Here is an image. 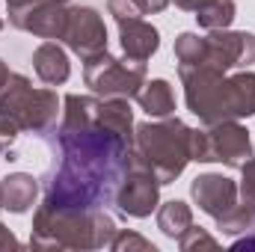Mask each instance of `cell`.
Segmentation results:
<instances>
[{
    "instance_id": "6da1fadb",
    "label": "cell",
    "mask_w": 255,
    "mask_h": 252,
    "mask_svg": "<svg viewBox=\"0 0 255 252\" xmlns=\"http://www.w3.org/2000/svg\"><path fill=\"white\" fill-rule=\"evenodd\" d=\"M101 101V98H98ZM98 113V110H95ZM60 160L45 175V202L57 208H107L130 166V139L92 122H60Z\"/></svg>"
},
{
    "instance_id": "7a4b0ae2",
    "label": "cell",
    "mask_w": 255,
    "mask_h": 252,
    "mask_svg": "<svg viewBox=\"0 0 255 252\" xmlns=\"http://www.w3.org/2000/svg\"><path fill=\"white\" fill-rule=\"evenodd\" d=\"M181 83L190 113H196L205 125L255 116V74L247 68L226 77L220 68L199 65L181 71Z\"/></svg>"
},
{
    "instance_id": "3957f363",
    "label": "cell",
    "mask_w": 255,
    "mask_h": 252,
    "mask_svg": "<svg viewBox=\"0 0 255 252\" xmlns=\"http://www.w3.org/2000/svg\"><path fill=\"white\" fill-rule=\"evenodd\" d=\"M116 220L104 211L57 208L42 202L33 217L30 247L36 250H101L116 238Z\"/></svg>"
},
{
    "instance_id": "277c9868",
    "label": "cell",
    "mask_w": 255,
    "mask_h": 252,
    "mask_svg": "<svg viewBox=\"0 0 255 252\" xmlns=\"http://www.w3.org/2000/svg\"><path fill=\"white\" fill-rule=\"evenodd\" d=\"M190 133L193 127L175 116L142 122L133 127L130 163L154 172L160 184H172L190 163Z\"/></svg>"
},
{
    "instance_id": "5b68a950",
    "label": "cell",
    "mask_w": 255,
    "mask_h": 252,
    "mask_svg": "<svg viewBox=\"0 0 255 252\" xmlns=\"http://www.w3.org/2000/svg\"><path fill=\"white\" fill-rule=\"evenodd\" d=\"M60 98L54 89H33L30 77L9 74L0 86V119H6L18 133L48 136L57 127Z\"/></svg>"
},
{
    "instance_id": "8992f818",
    "label": "cell",
    "mask_w": 255,
    "mask_h": 252,
    "mask_svg": "<svg viewBox=\"0 0 255 252\" xmlns=\"http://www.w3.org/2000/svg\"><path fill=\"white\" fill-rule=\"evenodd\" d=\"M253 157V142L247 127L232 122H214V125L196 127L190 133V160L199 163H226L232 169H241Z\"/></svg>"
},
{
    "instance_id": "52a82bcc",
    "label": "cell",
    "mask_w": 255,
    "mask_h": 252,
    "mask_svg": "<svg viewBox=\"0 0 255 252\" xmlns=\"http://www.w3.org/2000/svg\"><path fill=\"white\" fill-rule=\"evenodd\" d=\"M83 80L98 98H136L145 83V63L119 60L104 51L83 60Z\"/></svg>"
},
{
    "instance_id": "ba28073f",
    "label": "cell",
    "mask_w": 255,
    "mask_h": 252,
    "mask_svg": "<svg viewBox=\"0 0 255 252\" xmlns=\"http://www.w3.org/2000/svg\"><path fill=\"white\" fill-rule=\"evenodd\" d=\"M9 24L18 30H27L39 39H63L68 9L60 0H6Z\"/></svg>"
},
{
    "instance_id": "9c48e42d",
    "label": "cell",
    "mask_w": 255,
    "mask_h": 252,
    "mask_svg": "<svg viewBox=\"0 0 255 252\" xmlns=\"http://www.w3.org/2000/svg\"><path fill=\"white\" fill-rule=\"evenodd\" d=\"M255 63V33L247 30H211L205 36V65L232 71Z\"/></svg>"
},
{
    "instance_id": "30bf717a",
    "label": "cell",
    "mask_w": 255,
    "mask_h": 252,
    "mask_svg": "<svg viewBox=\"0 0 255 252\" xmlns=\"http://www.w3.org/2000/svg\"><path fill=\"white\" fill-rule=\"evenodd\" d=\"M157 199H160V181L154 178V172L130 163L119 190H116L113 205H119V211L125 217L142 220V217H151V211L157 208Z\"/></svg>"
},
{
    "instance_id": "8fae6325",
    "label": "cell",
    "mask_w": 255,
    "mask_h": 252,
    "mask_svg": "<svg viewBox=\"0 0 255 252\" xmlns=\"http://www.w3.org/2000/svg\"><path fill=\"white\" fill-rule=\"evenodd\" d=\"M63 39L80 60H89L95 54H104L107 51V27H104V18L92 6H71L68 9V21H65Z\"/></svg>"
},
{
    "instance_id": "7c38bea8",
    "label": "cell",
    "mask_w": 255,
    "mask_h": 252,
    "mask_svg": "<svg viewBox=\"0 0 255 252\" xmlns=\"http://www.w3.org/2000/svg\"><path fill=\"white\" fill-rule=\"evenodd\" d=\"M190 196L214 223L223 220V217H229V214L241 205L238 181H232V178H226V175H220V172H205V175L193 178Z\"/></svg>"
},
{
    "instance_id": "4fadbf2b",
    "label": "cell",
    "mask_w": 255,
    "mask_h": 252,
    "mask_svg": "<svg viewBox=\"0 0 255 252\" xmlns=\"http://www.w3.org/2000/svg\"><path fill=\"white\" fill-rule=\"evenodd\" d=\"M116 24H119V39H122V51H125V57L139 60V63L151 60V54L160 48V33H157L148 21H142L139 15L119 18Z\"/></svg>"
},
{
    "instance_id": "5bb4252c",
    "label": "cell",
    "mask_w": 255,
    "mask_h": 252,
    "mask_svg": "<svg viewBox=\"0 0 255 252\" xmlns=\"http://www.w3.org/2000/svg\"><path fill=\"white\" fill-rule=\"evenodd\" d=\"M33 68H36V77L48 86H60L68 80L71 74V65H68V57L65 51L57 45V42H42L36 51H33Z\"/></svg>"
},
{
    "instance_id": "9a60e30c",
    "label": "cell",
    "mask_w": 255,
    "mask_h": 252,
    "mask_svg": "<svg viewBox=\"0 0 255 252\" xmlns=\"http://www.w3.org/2000/svg\"><path fill=\"white\" fill-rule=\"evenodd\" d=\"M136 104L139 110H145L151 119H166L175 113V92L169 86V80H145L142 89L136 92Z\"/></svg>"
},
{
    "instance_id": "2e32d148",
    "label": "cell",
    "mask_w": 255,
    "mask_h": 252,
    "mask_svg": "<svg viewBox=\"0 0 255 252\" xmlns=\"http://www.w3.org/2000/svg\"><path fill=\"white\" fill-rule=\"evenodd\" d=\"M0 190H3V208L12 214H24L39 196V181L27 172H12L9 178L0 181Z\"/></svg>"
},
{
    "instance_id": "e0dca14e",
    "label": "cell",
    "mask_w": 255,
    "mask_h": 252,
    "mask_svg": "<svg viewBox=\"0 0 255 252\" xmlns=\"http://www.w3.org/2000/svg\"><path fill=\"white\" fill-rule=\"evenodd\" d=\"M190 226H193V211H190L187 202L172 199V202H163V205H160V211H157V229H160L166 238L178 241Z\"/></svg>"
},
{
    "instance_id": "ac0fdd59",
    "label": "cell",
    "mask_w": 255,
    "mask_h": 252,
    "mask_svg": "<svg viewBox=\"0 0 255 252\" xmlns=\"http://www.w3.org/2000/svg\"><path fill=\"white\" fill-rule=\"evenodd\" d=\"M235 15H238L235 0H211L208 6H202L196 12V21L205 30H226V27H232Z\"/></svg>"
},
{
    "instance_id": "d6986e66",
    "label": "cell",
    "mask_w": 255,
    "mask_h": 252,
    "mask_svg": "<svg viewBox=\"0 0 255 252\" xmlns=\"http://www.w3.org/2000/svg\"><path fill=\"white\" fill-rule=\"evenodd\" d=\"M178 247H181V252H193V250H217L220 244L205 232V229H196V226H190L181 238H178Z\"/></svg>"
},
{
    "instance_id": "ffe728a7",
    "label": "cell",
    "mask_w": 255,
    "mask_h": 252,
    "mask_svg": "<svg viewBox=\"0 0 255 252\" xmlns=\"http://www.w3.org/2000/svg\"><path fill=\"white\" fill-rule=\"evenodd\" d=\"M241 184H238V196H241V205H247L250 211H255V157H250L244 166H241Z\"/></svg>"
},
{
    "instance_id": "44dd1931",
    "label": "cell",
    "mask_w": 255,
    "mask_h": 252,
    "mask_svg": "<svg viewBox=\"0 0 255 252\" xmlns=\"http://www.w3.org/2000/svg\"><path fill=\"white\" fill-rule=\"evenodd\" d=\"M110 250L116 252H130V250H139V252H154V244L151 241H145V238H139V235H133V232H116V238H113V244H110Z\"/></svg>"
},
{
    "instance_id": "7402d4cb",
    "label": "cell",
    "mask_w": 255,
    "mask_h": 252,
    "mask_svg": "<svg viewBox=\"0 0 255 252\" xmlns=\"http://www.w3.org/2000/svg\"><path fill=\"white\" fill-rule=\"evenodd\" d=\"M107 9H110V15H113L116 21H119V18H130V15H142L133 0H107Z\"/></svg>"
},
{
    "instance_id": "603a6c76",
    "label": "cell",
    "mask_w": 255,
    "mask_h": 252,
    "mask_svg": "<svg viewBox=\"0 0 255 252\" xmlns=\"http://www.w3.org/2000/svg\"><path fill=\"white\" fill-rule=\"evenodd\" d=\"M15 136H18V130L9 125L6 119H0V157H3V151L12 145V139H15Z\"/></svg>"
},
{
    "instance_id": "cb8c5ba5",
    "label": "cell",
    "mask_w": 255,
    "mask_h": 252,
    "mask_svg": "<svg viewBox=\"0 0 255 252\" xmlns=\"http://www.w3.org/2000/svg\"><path fill=\"white\" fill-rule=\"evenodd\" d=\"M136 6H139V12L142 15H154V12H163L172 0H133Z\"/></svg>"
},
{
    "instance_id": "d4e9b609",
    "label": "cell",
    "mask_w": 255,
    "mask_h": 252,
    "mask_svg": "<svg viewBox=\"0 0 255 252\" xmlns=\"http://www.w3.org/2000/svg\"><path fill=\"white\" fill-rule=\"evenodd\" d=\"M232 250H255V223L244 232V238H241V241H235V244H232Z\"/></svg>"
},
{
    "instance_id": "484cf974",
    "label": "cell",
    "mask_w": 255,
    "mask_h": 252,
    "mask_svg": "<svg viewBox=\"0 0 255 252\" xmlns=\"http://www.w3.org/2000/svg\"><path fill=\"white\" fill-rule=\"evenodd\" d=\"M18 247H21V244L15 241V235L0 223V250H18Z\"/></svg>"
},
{
    "instance_id": "4316f807",
    "label": "cell",
    "mask_w": 255,
    "mask_h": 252,
    "mask_svg": "<svg viewBox=\"0 0 255 252\" xmlns=\"http://www.w3.org/2000/svg\"><path fill=\"white\" fill-rule=\"evenodd\" d=\"M211 0H175V6L178 9H184V12H199L202 6H208Z\"/></svg>"
},
{
    "instance_id": "83f0119b",
    "label": "cell",
    "mask_w": 255,
    "mask_h": 252,
    "mask_svg": "<svg viewBox=\"0 0 255 252\" xmlns=\"http://www.w3.org/2000/svg\"><path fill=\"white\" fill-rule=\"evenodd\" d=\"M9 74H12V71L6 68V63H3V60H0V86H3L6 80H9Z\"/></svg>"
},
{
    "instance_id": "f1b7e54d",
    "label": "cell",
    "mask_w": 255,
    "mask_h": 252,
    "mask_svg": "<svg viewBox=\"0 0 255 252\" xmlns=\"http://www.w3.org/2000/svg\"><path fill=\"white\" fill-rule=\"evenodd\" d=\"M0 208H3V190H0Z\"/></svg>"
},
{
    "instance_id": "f546056e",
    "label": "cell",
    "mask_w": 255,
    "mask_h": 252,
    "mask_svg": "<svg viewBox=\"0 0 255 252\" xmlns=\"http://www.w3.org/2000/svg\"><path fill=\"white\" fill-rule=\"evenodd\" d=\"M60 3H68V0H60Z\"/></svg>"
}]
</instances>
